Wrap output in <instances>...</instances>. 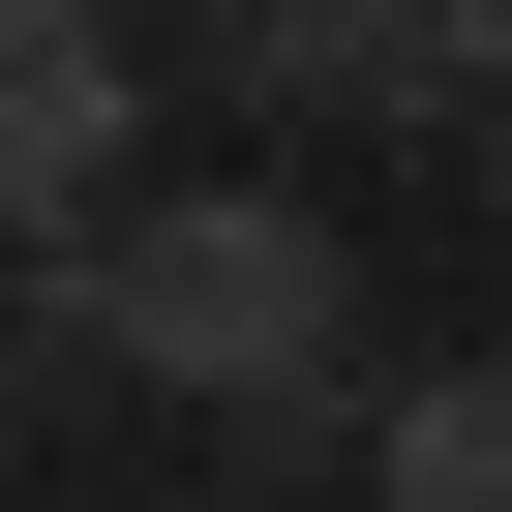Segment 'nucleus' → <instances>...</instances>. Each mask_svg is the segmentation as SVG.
I'll return each instance as SVG.
<instances>
[{
    "instance_id": "obj_1",
    "label": "nucleus",
    "mask_w": 512,
    "mask_h": 512,
    "mask_svg": "<svg viewBox=\"0 0 512 512\" xmlns=\"http://www.w3.org/2000/svg\"><path fill=\"white\" fill-rule=\"evenodd\" d=\"M31 362L61 392H181L241 452H332L362 422V241H332V181H151L91 272H31Z\"/></svg>"
},
{
    "instance_id": "obj_2",
    "label": "nucleus",
    "mask_w": 512,
    "mask_h": 512,
    "mask_svg": "<svg viewBox=\"0 0 512 512\" xmlns=\"http://www.w3.org/2000/svg\"><path fill=\"white\" fill-rule=\"evenodd\" d=\"M151 211V61L121 0H0V272H91Z\"/></svg>"
},
{
    "instance_id": "obj_3",
    "label": "nucleus",
    "mask_w": 512,
    "mask_h": 512,
    "mask_svg": "<svg viewBox=\"0 0 512 512\" xmlns=\"http://www.w3.org/2000/svg\"><path fill=\"white\" fill-rule=\"evenodd\" d=\"M272 121H512V0H241Z\"/></svg>"
},
{
    "instance_id": "obj_4",
    "label": "nucleus",
    "mask_w": 512,
    "mask_h": 512,
    "mask_svg": "<svg viewBox=\"0 0 512 512\" xmlns=\"http://www.w3.org/2000/svg\"><path fill=\"white\" fill-rule=\"evenodd\" d=\"M362 512H512V362H422L362 422Z\"/></svg>"
},
{
    "instance_id": "obj_5",
    "label": "nucleus",
    "mask_w": 512,
    "mask_h": 512,
    "mask_svg": "<svg viewBox=\"0 0 512 512\" xmlns=\"http://www.w3.org/2000/svg\"><path fill=\"white\" fill-rule=\"evenodd\" d=\"M332 452H362V422H332ZM241 512H302V452H241Z\"/></svg>"
},
{
    "instance_id": "obj_6",
    "label": "nucleus",
    "mask_w": 512,
    "mask_h": 512,
    "mask_svg": "<svg viewBox=\"0 0 512 512\" xmlns=\"http://www.w3.org/2000/svg\"><path fill=\"white\" fill-rule=\"evenodd\" d=\"M482 241H512V121H482Z\"/></svg>"
},
{
    "instance_id": "obj_7",
    "label": "nucleus",
    "mask_w": 512,
    "mask_h": 512,
    "mask_svg": "<svg viewBox=\"0 0 512 512\" xmlns=\"http://www.w3.org/2000/svg\"><path fill=\"white\" fill-rule=\"evenodd\" d=\"M0 362H31V272H0Z\"/></svg>"
}]
</instances>
